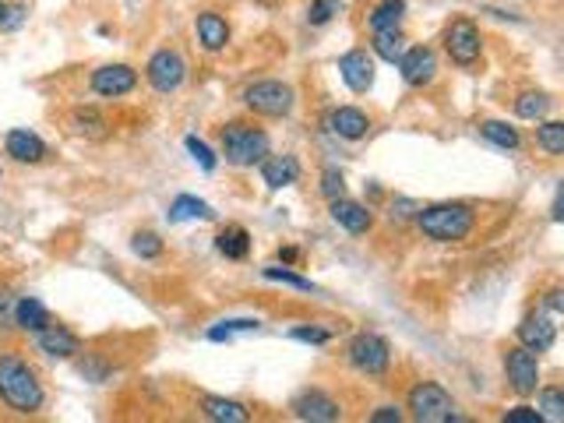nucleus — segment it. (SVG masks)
I'll use <instances>...</instances> for the list:
<instances>
[{"instance_id": "1", "label": "nucleus", "mask_w": 564, "mask_h": 423, "mask_svg": "<svg viewBox=\"0 0 564 423\" xmlns=\"http://www.w3.org/2000/svg\"><path fill=\"white\" fill-rule=\"evenodd\" d=\"M0 403L21 417L28 413H39L46 395H43V385L36 381L32 367L11 353H0Z\"/></svg>"}, {"instance_id": "2", "label": "nucleus", "mask_w": 564, "mask_h": 423, "mask_svg": "<svg viewBox=\"0 0 564 423\" xmlns=\"http://www.w3.org/2000/svg\"><path fill=\"white\" fill-rule=\"evenodd\" d=\"M416 222L423 229V236H431L438 243H459L472 233L476 215L463 202H441V205H427L416 212Z\"/></svg>"}, {"instance_id": "3", "label": "nucleus", "mask_w": 564, "mask_h": 423, "mask_svg": "<svg viewBox=\"0 0 564 423\" xmlns=\"http://www.w3.org/2000/svg\"><path fill=\"white\" fill-rule=\"evenodd\" d=\"M219 145H222V159L230 166H258L269 156V134L262 127H251L240 120L222 127Z\"/></svg>"}, {"instance_id": "4", "label": "nucleus", "mask_w": 564, "mask_h": 423, "mask_svg": "<svg viewBox=\"0 0 564 423\" xmlns=\"http://www.w3.org/2000/svg\"><path fill=\"white\" fill-rule=\"evenodd\" d=\"M455 410H459L455 399H452L441 385H434V381H420V385H413V392H409V413H413V420H420V423L459 420Z\"/></svg>"}, {"instance_id": "5", "label": "nucleus", "mask_w": 564, "mask_h": 423, "mask_svg": "<svg viewBox=\"0 0 564 423\" xmlns=\"http://www.w3.org/2000/svg\"><path fill=\"white\" fill-rule=\"evenodd\" d=\"M244 103L247 109H254L258 116H289L293 106H296V92L286 85V82H254L247 92H244Z\"/></svg>"}, {"instance_id": "6", "label": "nucleus", "mask_w": 564, "mask_h": 423, "mask_svg": "<svg viewBox=\"0 0 564 423\" xmlns=\"http://www.w3.org/2000/svg\"><path fill=\"white\" fill-rule=\"evenodd\" d=\"M350 363L360 371V374H367V378H381L384 371H388V363H391V349H388V342L375 335V331H360V335H353L350 339Z\"/></svg>"}, {"instance_id": "7", "label": "nucleus", "mask_w": 564, "mask_h": 423, "mask_svg": "<svg viewBox=\"0 0 564 423\" xmlns=\"http://www.w3.org/2000/svg\"><path fill=\"white\" fill-rule=\"evenodd\" d=\"M145 78H149V85H152L156 92L170 96V92H177V89L184 85V78H188V64H184V57H181L177 50H156V53L149 57Z\"/></svg>"}, {"instance_id": "8", "label": "nucleus", "mask_w": 564, "mask_h": 423, "mask_svg": "<svg viewBox=\"0 0 564 423\" xmlns=\"http://www.w3.org/2000/svg\"><path fill=\"white\" fill-rule=\"evenodd\" d=\"M445 50L452 57V64L459 68H472L479 60V50H483V39H479V28L472 18H455L445 32Z\"/></svg>"}, {"instance_id": "9", "label": "nucleus", "mask_w": 564, "mask_h": 423, "mask_svg": "<svg viewBox=\"0 0 564 423\" xmlns=\"http://www.w3.org/2000/svg\"><path fill=\"white\" fill-rule=\"evenodd\" d=\"M504 374H508V381H512V388L519 395H533L536 385H540V360H536V353L526 349V346L508 349L504 353Z\"/></svg>"}, {"instance_id": "10", "label": "nucleus", "mask_w": 564, "mask_h": 423, "mask_svg": "<svg viewBox=\"0 0 564 423\" xmlns=\"http://www.w3.org/2000/svg\"><path fill=\"white\" fill-rule=\"evenodd\" d=\"M399 71H402V82L413 85V89H423L438 78V57L431 46H409L402 50L399 57Z\"/></svg>"}, {"instance_id": "11", "label": "nucleus", "mask_w": 564, "mask_h": 423, "mask_svg": "<svg viewBox=\"0 0 564 423\" xmlns=\"http://www.w3.org/2000/svg\"><path fill=\"white\" fill-rule=\"evenodd\" d=\"M36 346H39V353L57 356V360H71L82 353V339L68 324H53V321L36 331Z\"/></svg>"}, {"instance_id": "12", "label": "nucleus", "mask_w": 564, "mask_h": 423, "mask_svg": "<svg viewBox=\"0 0 564 423\" xmlns=\"http://www.w3.org/2000/svg\"><path fill=\"white\" fill-rule=\"evenodd\" d=\"M138 85V71L127 64H106L93 75V92L102 100H120Z\"/></svg>"}, {"instance_id": "13", "label": "nucleus", "mask_w": 564, "mask_h": 423, "mask_svg": "<svg viewBox=\"0 0 564 423\" xmlns=\"http://www.w3.org/2000/svg\"><path fill=\"white\" fill-rule=\"evenodd\" d=\"M293 417H296V420H310V423H332V420H342V410H339V403H335L332 395L310 388V392H303V395L293 399Z\"/></svg>"}, {"instance_id": "14", "label": "nucleus", "mask_w": 564, "mask_h": 423, "mask_svg": "<svg viewBox=\"0 0 564 423\" xmlns=\"http://www.w3.org/2000/svg\"><path fill=\"white\" fill-rule=\"evenodd\" d=\"M339 75L353 92H367L375 85V60L367 50H350L339 57Z\"/></svg>"}, {"instance_id": "15", "label": "nucleus", "mask_w": 564, "mask_h": 423, "mask_svg": "<svg viewBox=\"0 0 564 423\" xmlns=\"http://www.w3.org/2000/svg\"><path fill=\"white\" fill-rule=\"evenodd\" d=\"M328 131L346 138V141H360L371 131V116L364 109H357V106H339V109L328 113Z\"/></svg>"}, {"instance_id": "16", "label": "nucleus", "mask_w": 564, "mask_h": 423, "mask_svg": "<svg viewBox=\"0 0 564 423\" xmlns=\"http://www.w3.org/2000/svg\"><path fill=\"white\" fill-rule=\"evenodd\" d=\"M554 339H558V324H554V317L529 315L522 324H519V342H522L526 349H533V353H547V349L554 346Z\"/></svg>"}, {"instance_id": "17", "label": "nucleus", "mask_w": 564, "mask_h": 423, "mask_svg": "<svg viewBox=\"0 0 564 423\" xmlns=\"http://www.w3.org/2000/svg\"><path fill=\"white\" fill-rule=\"evenodd\" d=\"M332 219H335L346 233H353V236H360V233H367V229L375 226L371 209H367V205H360V202H350L346 195L332 202Z\"/></svg>"}, {"instance_id": "18", "label": "nucleus", "mask_w": 564, "mask_h": 423, "mask_svg": "<svg viewBox=\"0 0 564 423\" xmlns=\"http://www.w3.org/2000/svg\"><path fill=\"white\" fill-rule=\"evenodd\" d=\"M194 32H197V43H201L208 53H219V50H226V43H230V25H226V18L215 14V11H201L197 21H194Z\"/></svg>"}, {"instance_id": "19", "label": "nucleus", "mask_w": 564, "mask_h": 423, "mask_svg": "<svg viewBox=\"0 0 564 423\" xmlns=\"http://www.w3.org/2000/svg\"><path fill=\"white\" fill-rule=\"evenodd\" d=\"M4 148H7V156H11L14 163H43V159H46L43 138L32 134V131H21V127H18V131H7Z\"/></svg>"}, {"instance_id": "20", "label": "nucleus", "mask_w": 564, "mask_h": 423, "mask_svg": "<svg viewBox=\"0 0 564 423\" xmlns=\"http://www.w3.org/2000/svg\"><path fill=\"white\" fill-rule=\"evenodd\" d=\"M262 180H265L272 191L296 184V180H300V163H296V156H265V159H262Z\"/></svg>"}, {"instance_id": "21", "label": "nucleus", "mask_w": 564, "mask_h": 423, "mask_svg": "<svg viewBox=\"0 0 564 423\" xmlns=\"http://www.w3.org/2000/svg\"><path fill=\"white\" fill-rule=\"evenodd\" d=\"M68 127L78 134V138H89V141H99V138H106L109 131V124L102 120V113L95 109V106H78V109H71V116H68Z\"/></svg>"}, {"instance_id": "22", "label": "nucleus", "mask_w": 564, "mask_h": 423, "mask_svg": "<svg viewBox=\"0 0 564 423\" xmlns=\"http://www.w3.org/2000/svg\"><path fill=\"white\" fill-rule=\"evenodd\" d=\"M201 406H205V417H208V420H215V423H247L251 420L247 406H244V403H233V399L208 395Z\"/></svg>"}, {"instance_id": "23", "label": "nucleus", "mask_w": 564, "mask_h": 423, "mask_svg": "<svg viewBox=\"0 0 564 423\" xmlns=\"http://www.w3.org/2000/svg\"><path fill=\"white\" fill-rule=\"evenodd\" d=\"M43 324H50V311H46L36 297L14 300V328H21V331H39Z\"/></svg>"}, {"instance_id": "24", "label": "nucleus", "mask_w": 564, "mask_h": 423, "mask_svg": "<svg viewBox=\"0 0 564 423\" xmlns=\"http://www.w3.org/2000/svg\"><path fill=\"white\" fill-rule=\"evenodd\" d=\"M215 247L219 254H226L230 261H244L247 251H251V233L244 226H226L219 236H215Z\"/></svg>"}, {"instance_id": "25", "label": "nucleus", "mask_w": 564, "mask_h": 423, "mask_svg": "<svg viewBox=\"0 0 564 423\" xmlns=\"http://www.w3.org/2000/svg\"><path fill=\"white\" fill-rule=\"evenodd\" d=\"M402 14H406V0H381L375 11L367 14V25H371V32L399 28V25H402Z\"/></svg>"}, {"instance_id": "26", "label": "nucleus", "mask_w": 564, "mask_h": 423, "mask_svg": "<svg viewBox=\"0 0 564 423\" xmlns=\"http://www.w3.org/2000/svg\"><path fill=\"white\" fill-rule=\"evenodd\" d=\"M479 134H483L490 145H497V148H508V152H515V148L522 145L519 131H515L512 124H504V120H483V124H479Z\"/></svg>"}, {"instance_id": "27", "label": "nucleus", "mask_w": 564, "mask_h": 423, "mask_svg": "<svg viewBox=\"0 0 564 423\" xmlns=\"http://www.w3.org/2000/svg\"><path fill=\"white\" fill-rule=\"evenodd\" d=\"M375 50H377V57H381V60L399 64L402 50H406V39H402V32H399V28H384V32H375Z\"/></svg>"}, {"instance_id": "28", "label": "nucleus", "mask_w": 564, "mask_h": 423, "mask_svg": "<svg viewBox=\"0 0 564 423\" xmlns=\"http://www.w3.org/2000/svg\"><path fill=\"white\" fill-rule=\"evenodd\" d=\"M536 145L547 156H564V124L561 120H547L536 127Z\"/></svg>"}, {"instance_id": "29", "label": "nucleus", "mask_w": 564, "mask_h": 423, "mask_svg": "<svg viewBox=\"0 0 564 423\" xmlns=\"http://www.w3.org/2000/svg\"><path fill=\"white\" fill-rule=\"evenodd\" d=\"M547 109H551V96H547V92H522V96L515 100V113H519L522 120H544Z\"/></svg>"}, {"instance_id": "30", "label": "nucleus", "mask_w": 564, "mask_h": 423, "mask_svg": "<svg viewBox=\"0 0 564 423\" xmlns=\"http://www.w3.org/2000/svg\"><path fill=\"white\" fill-rule=\"evenodd\" d=\"M184 219H212V209H208L201 198L181 195V198L170 205V222H184Z\"/></svg>"}, {"instance_id": "31", "label": "nucleus", "mask_w": 564, "mask_h": 423, "mask_svg": "<svg viewBox=\"0 0 564 423\" xmlns=\"http://www.w3.org/2000/svg\"><path fill=\"white\" fill-rule=\"evenodd\" d=\"M258 328H262L258 317H237V321H222V324L208 328V339H212V342H222V339H233L237 331H258Z\"/></svg>"}, {"instance_id": "32", "label": "nucleus", "mask_w": 564, "mask_h": 423, "mask_svg": "<svg viewBox=\"0 0 564 423\" xmlns=\"http://www.w3.org/2000/svg\"><path fill=\"white\" fill-rule=\"evenodd\" d=\"M262 275L265 279H272V283H282V286H293V290H300V293H314V283L310 279H303V275H296V272H289L286 265H269V268H262Z\"/></svg>"}, {"instance_id": "33", "label": "nucleus", "mask_w": 564, "mask_h": 423, "mask_svg": "<svg viewBox=\"0 0 564 423\" xmlns=\"http://www.w3.org/2000/svg\"><path fill=\"white\" fill-rule=\"evenodd\" d=\"M540 417L551 423L564 420V392L561 388H544V392H540Z\"/></svg>"}, {"instance_id": "34", "label": "nucleus", "mask_w": 564, "mask_h": 423, "mask_svg": "<svg viewBox=\"0 0 564 423\" xmlns=\"http://www.w3.org/2000/svg\"><path fill=\"white\" fill-rule=\"evenodd\" d=\"M321 195H325L328 202H335V198L346 195V177H342L335 166H328V170L321 173Z\"/></svg>"}, {"instance_id": "35", "label": "nucleus", "mask_w": 564, "mask_h": 423, "mask_svg": "<svg viewBox=\"0 0 564 423\" xmlns=\"http://www.w3.org/2000/svg\"><path fill=\"white\" fill-rule=\"evenodd\" d=\"M339 0H310V11H307V21L310 25H328L335 14H339Z\"/></svg>"}, {"instance_id": "36", "label": "nucleus", "mask_w": 564, "mask_h": 423, "mask_svg": "<svg viewBox=\"0 0 564 423\" xmlns=\"http://www.w3.org/2000/svg\"><path fill=\"white\" fill-rule=\"evenodd\" d=\"M131 247H134L138 258H159V254H163V240H159L156 233H134Z\"/></svg>"}, {"instance_id": "37", "label": "nucleus", "mask_w": 564, "mask_h": 423, "mask_svg": "<svg viewBox=\"0 0 564 423\" xmlns=\"http://www.w3.org/2000/svg\"><path fill=\"white\" fill-rule=\"evenodd\" d=\"M184 145H188V152L194 156V163H197L201 170H208V173L215 170V156H212V148H208L205 141H197L194 134H188V138H184Z\"/></svg>"}, {"instance_id": "38", "label": "nucleus", "mask_w": 564, "mask_h": 423, "mask_svg": "<svg viewBox=\"0 0 564 423\" xmlns=\"http://www.w3.org/2000/svg\"><path fill=\"white\" fill-rule=\"evenodd\" d=\"M289 339H296V342H314V346H325V342H332V331L328 328H307V324H300V328H293L289 331Z\"/></svg>"}, {"instance_id": "39", "label": "nucleus", "mask_w": 564, "mask_h": 423, "mask_svg": "<svg viewBox=\"0 0 564 423\" xmlns=\"http://www.w3.org/2000/svg\"><path fill=\"white\" fill-rule=\"evenodd\" d=\"M504 420L508 423H544V417H540V410H533V406H515V410L504 413Z\"/></svg>"}, {"instance_id": "40", "label": "nucleus", "mask_w": 564, "mask_h": 423, "mask_svg": "<svg viewBox=\"0 0 564 423\" xmlns=\"http://www.w3.org/2000/svg\"><path fill=\"white\" fill-rule=\"evenodd\" d=\"M420 209H423V205L413 202V198H395V202H391V219H413Z\"/></svg>"}, {"instance_id": "41", "label": "nucleus", "mask_w": 564, "mask_h": 423, "mask_svg": "<svg viewBox=\"0 0 564 423\" xmlns=\"http://www.w3.org/2000/svg\"><path fill=\"white\" fill-rule=\"evenodd\" d=\"M11 324H14V297L0 290V328H11Z\"/></svg>"}, {"instance_id": "42", "label": "nucleus", "mask_w": 564, "mask_h": 423, "mask_svg": "<svg viewBox=\"0 0 564 423\" xmlns=\"http://www.w3.org/2000/svg\"><path fill=\"white\" fill-rule=\"evenodd\" d=\"M25 21V7H4L0 14V28H18Z\"/></svg>"}, {"instance_id": "43", "label": "nucleus", "mask_w": 564, "mask_h": 423, "mask_svg": "<svg viewBox=\"0 0 564 423\" xmlns=\"http://www.w3.org/2000/svg\"><path fill=\"white\" fill-rule=\"evenodd\" d=\"M371 420L375 423H399L402 420V413H399V406H377L375 413H371Z\"/></svg>"}, {"instance_id": "44", "label": "nucleus", "mask_w": 564, "mask_h": 423, "mask_svg": "<svg viewBox=\"0 0 564 423\" xmlns=\"http://www.w3.org/2000/svg\"><path fill=\"white\" fill-rule=\"evenodd\" d=\"M547 311H551L554 317L564 311V293L561 290H551V293H547Z\"/></svg>"}, {"instance_id": "45", "label": "nucleus", "mask_w": 564, "mask_h": 423, "mask_svg": "<svg viewBox=\"0 0 564 423\" xmlns=\"http://www.w3.org/2000/svg\"><path fill=\"white\" fill-rule=\"evenodd\" d=\"M82 374H85V378H93L95 385H99V381L106 378V367H99V363H82Z\"/></svg>"}, {"instance_id": "46", "label": "nucleus", "mask_w": 564, "mask_h": 423, "mask_svg": "<svg viewBox=\"0 0 564 423\" xmlns=\"http://www.w3.org/2000/svg\"><path fill=\"white\" fill-rule=\"evenodd\" d=\"M296 258H300V251H296V247H279V261H282V265H293Z\"/></svg>"}, {"instance_id": "47", "label": "nucleus", "mask_w": 564, "mask_h": 423, "mask_svg": "<svg viewBox=\"0 0 564 423\" xmlns=\"http://www.w3.org/2000/svg\"><path fill=\"white\" fill-rule=\"evenodd\" d=\"M4 7H7V4H4V0H0V14H4Z\"/></svg>"}]
</instances>
